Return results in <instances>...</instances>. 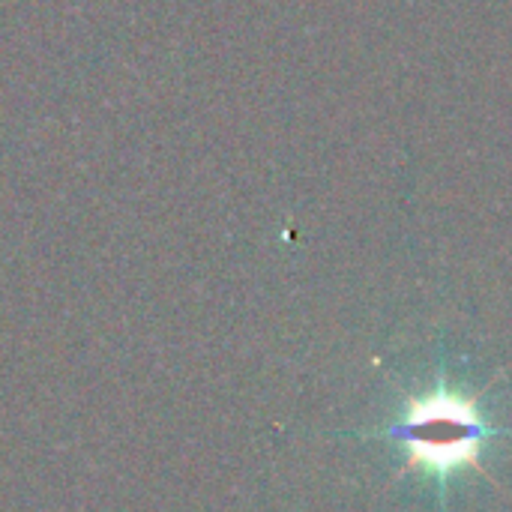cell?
<instances>
[{"instance_id": "1", "label": "cell", "mask_w": 512, "mask_h": 512, "mask_svg": "<svg viewBox=\"0 0 512 512\" xmlns=\"http://www.w3.org/2000/svg\"><path fill=\"white\" fill-rule=\"evenodd\" d=\"M384 435L405 447L408 468H420L438 483H447L462 468H483V447L495 429L477 411L474 396L441 381L432 393L414 396L405 417Z\"/></svg>"}]
</instances>
